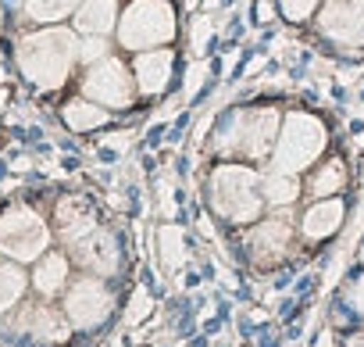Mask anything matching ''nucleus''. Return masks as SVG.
<instances>
[{"label": "nucleus", "mask_w": 364, "mask_h": 347, "mask_svg": "<svg viewBox=\"0 0 364 347\" xmlns=\"http://www.w3.org/2000/svg\"><path fill=\"white\" fill-rule=\"evenodd\" d=\"M82 93L104 108H129L136 97V79H129V68L118 58H100L86 79H82Z\"/></svg>", "instance_id": "0eeeda50"}, {"label": "nucleus", "mask_w": 364, "mask_h": 347, "mask_svg": "<svg viewBox=\"0 0 364 347\" xmlns=\"http://www.w3.org/2000/svg\"><path fill=\"white\" fill-rule=\"evenodd\" d=\"M47 244H50V233L33 208H11L0 215V251L8 258L36 261V258H43Z\"/></svg>", "instance_id": "423d86ee"}, {"label": "nucleus", "mask_w": 364, "mask_h": 347, "mask_svg": "<svg viewBox=\"0 0 364 347\" xmlns=\"http://www.w3.org/2000/svg\"><path fill=\"white\" fill-rule=\"evenodd\" d=\"M343 297H346V304H350L357 315H364V276H357V279L346 286V294H343Z\"/></svg>", "instance_id": "a878e982"}, {"label": "nucleus", "mask_w": 364, "mask_h": 347, "mask_svg": "<svg viewBox=\"0 0 364 347\" xmlns=\"http://www.w3.org/2000/svg\"><path fill=\"white\" fill-rule=\"evenodd\" d=\"M343 183H346V168H343V161L336 157V161H325V165L314 172L311 183H307V190H311V197H328V194H339Z\"/></svg>", "instance_id": "aec40b11"}, {"label": "nucleus", "mask_w": 364, "mask_h": 347, "mask_svg": "<svg viewBox=\"0 0 364 347\" xmlns=\"http://www.w3.org/2000/svg\"><path fill=\"white\" fill-rule=\"evenodd\" d=\"M261 190H264V201L275 204V208H286L296 201L300 194V183H296V172H282V168H272L268 176L261 180Z\"/></svg>", "instance_id": "a211bd4d"}, {"label": "nucleus", "mask_w": 364, "mask_h": 347, "mask_svg": "<svg viewBox=\"0 0 364 347\" xmlns=\"http://www.w3.org/2000/svg\"><path fill=\"white\" fill-rule=\"evenodd\" d=\"M208 194H211L215 215L225 219V222H240V226L254 222L261 215V204H264L261 180H257V172L247 168V165H218L211 172Z\"/></svg>", "instance_id": "f03ea898"}, {"label": "nucleus", "mask_w": 364, "mask_h": 347, "mask_svg": "<svg viewBox=\"0 0 364 347\" xmlns=\"http://www.w3.org/2000/svg\"><path fill=\"white\" fill-rule=\"evenodd\" d=\"M286 247H289V222L286 219H264V222L254 226V233H250V254L257 261H275V258L286 254Z\"/></svg>", "instance_id": "ddd939ff"}, {"label": "nucleus", "mask_w": 364, "mask_h": 347, "mask_svg": "<svg viewBox=\"0 0 364 347\" xmlns=\"http://www.w3.org/2000/svg\"><path fill=\"white\" fill-rule=\"evenodd\" d=\"M339 222H343V201H318L314 208L304 212V237L325 240L339 229Z\"/></svg>", "instance_id": "dca6fc26"}, {"label": "nucleus", "mask_w": 364, "mask_h": 347, "mask_svg": "<svg viewBox=\"0 0 364 347\" xmlns=\"http://www.w3.org/2000/svg\"><path fill=\"white\" fill-rule=\"evenodd\" d=\"M279 111L272 108H240L232 111L222 129H218V150L222 154H240L250 161H261L275 150L279 140Z\"/></svg>", "instance_id": "7ed1b4c3"}, {"label": "nucleus", "mask_w": 364, "mask_h": 347, "mask_svg": "<svg viewBox=\"0 0 364 347\" xmlns=\"http://www.w3.org/2000/svg\"><path fill=\"white\" fill-rule=\"evenodd\" d=\"M65 315L75 329H97L111 315V290L104 286V279L90 276V279L72 283L65 297Z\"/></svg>", "instance_id": "6e6552de"}, {"label": "nucleus", "mask_w": 364, "mask_h": 347, "mask_svg": "<svg viewBox=\"0 0 364 347\" xmlns=\"http://www.w3.org/2000/svg\"><path fill=\"white\" fill-rule=\"evenodd\" d=\"M75 58H79V40L68 29L33 33L18 47V65H22L26 79L36 83L40 90H58L68 79Z\"/></svg>", "instance_id": "f257e3e1"}, {"label": "nucleus", "mask_w": 364, "mask_h": 347, "mask_svg": "<svg viewBox=\"0 0 364 347\" xmlns=\"http://www.w3.org/2000/svg\"><path fill=\"white\" fill-rule=\"evenodd\" d=\"M175 36V11L168 0H132L118 22V40L129 51H154L171 43Z\"/></svg>", "instance_id": "39448f33"}, {"label": "nucleus", "mask_w": 364, "mask_h": 347, "mask_svg": "<svg viewBox=\"0 0 364 347\" xmlns=\"http://www.w3.org/2000/svg\"><path fill=\"white\" fill-rule=\"evenodd\" d=\"M171 65H175L171 51H139L136 61H132L136 90L146 93V97L161 93V90L168 86V79H171Z\"/></svg>", "instance_id": "9b49d317"}, {"label": "nucleus", "mask_w": 364, "mask_h": 347, "mask_svg": "<svg viewBox=\"0 0 364 347\" xmlns=\"http://www.w3.org/2000/svg\"><path fill=\"white\" fill-rule=\"evenodd\" d=\"M104 51H107L104 36H86V40L79 43V58H82V61H100V58H107Z\"/></svg>", "instance_id": "393cba45"}, {"label": "nucleus", "mask_w": 364, "mask_h": 347, "mask_svg": "<svg viewBox=\"0 0 364 347\" xmlns=\"http://www.w3.org/2000/svg\"><path fill=\"white\" fill-rule=\"evenodd\" d=\"M114 19H118L114 0H82L75 11V29L82 36H107L114 29Z\"/></svg>", "instance_id": "2eb2a0df"}, {"label": "nucleus", "mask_w": 364, "mask_h": 347, "mask_svg": "<svg viewBox=\"0 0 364 347\" xmlns=\"http://www.w3.org/2000/svg\"><path fill=\"white\" fill-rule=\"evenodd\" d=\"M72 254H75V261H79L82 269H90L93 276H114L118 265H122L118 240H114L104 226H97L93 233H86L82 240H75V244H72Z\"/></svg>", "instance_id": "9d476101"}, {"label": "nucleus", "mask_w": 364, "mask_h": 347, "mask_svg": "<svg viewBox=\"0 0 364 347\" xmlns=\"http://www.w3.org/2000/svg\"><path fill=\"white\" fill-rule=\"evenodd\" d=\"M68 326H72L68 315H61V311H54L47 304L26 308L18 315V329L29 333V336H36V340H65L68 336Z\"/></svg>", "instance_id": "4468645a"}, {"label": "nucleus", "mask_w": 364, "mask_h": 347, "mask_svg": "<svg viewBox=\"0 0 364 347\" xmlns=\"http://www.w3.org/2000/svg\"><path fill=\"white\" fill-rule=\"evenodd\" d=\"M350 347H364V336H353V340H350Z\"/></svg>", "instance_id": "cd10ccee"}, {"label": "nucleus", "mask_w": 364, "mask_h": 347, "mask_svg": "<svg viewBox=\"0 0 364 347\" xmlns=\"http://www.w3.org/2000/svg\"><path fill=\"white\" fill-rule=\"evenodd\" d=\"M93 229H97V215H93V208L82 197H65L58 204V233H61V240L68 247L75 240H82L86 233H93Z\"/></svg>", "instance_id": "f8f14e48"}, {"label": "nucleus", "mask_w": 364, "mask_h": 347, "mask_svg": "<svg viewBox=\"0 0 364 347\" xmlns=\"http://www.w3.org/2000/svg\"><path fill=\"white\" fill-rule=\"evenodd\" d=\"M65 122L75 133H90V129H100L107 122V108L90 100V97L86 100H72V104H65Z\"/></svg>", "instance_id": "6ab92c4d"}, {"label": "nucleus", "mask_w": 364, "mask_h": 347, "mask_svg": "<svg viewBox=\"0 0 364 347\" xmlns=\"http://www.w3.org/2000/svg\"><path fill=\"white\" fill-rule=\"evenodd\" d=\"M22 294H26V272L18 265H0V311L18 304Z\"/></svg>", "instance_id": "4be33fe9"}, {"label": "nucleus", "mask_w": 364, "mask_h": 347, "mask_svg": "<svg viewBox=\"0 0 364 347\" xmlns=\"http://www.w3.org/2000/svg\"><path fill=\"white\" fill-rule=\"evenodd\" d=\"M321 4V0H279V8H282V15L286 19H293V22H304V19H311V11Z\"/></svg>", "instance_id": "b1692460"}, {"label": "nucleus", "mask_w": 364, "mask_h": 347, "mask_svg": "<svg viewBox=\"0 0 364 347\" xmlns=\"http://www.w3.org/2000/svg\"><path fill=\"white\" fill-rule=\"evenodd\" d=\"M360 261H364V251H360Z\"/></svg>", "instance_id": "c85d7f7f"}, {"label": "nucleus", "mask_w": 364, "mask_h": 347, "mask_svg": "<svg viewBox=\"0 0 364 347\" xmlns=\"http://www.w3.org/2000/svg\"><path fill=\"white\" fill-rule=\"evenodd\" d=\"M68 283V258L65 254H43L36 272H33V286L43 294V297H54L61 294Z\"/></svg>", "instance_id": "f3484780"}, {"label": "nucleus", "mask_w": 364, "mask_h": 347, "mask_svg": "<svg viewBox=\"0 0 364 347\" xmlns=\"http://www.w3.org/2000/svg\"><path fill=\"white\" fill-rule=\"evenodd\" d=\"M318 29L339 47H364V0H328Z\"/></svg>", "instance_id": "1a4fd4ad"}, {"label": "nucleus", "mask_w": 364, "mask_h": 347, "mask_svg": "<svg viewBox=\"0 0 364 347\" xmlns=\"http://www.w3.org/2000/svg\"><path fill=\"white\" fill-rule=\"evenodd\" d=\"M79 4H82V0H26V15L33 22H61Z\"/></svg>", "instance_id": "412c9836"}, {"label": "nucleus", "mask_w": 364, "mask_h": 347, "mask_svg": "<svg viewBox=\"0 0 364 347\" xmlns=\"http://www.w3.org/2000/svg\"><path fill=\"white\" fill-rule=\"evenodd\" d=\"M325 143H328L325 125H321L314 115L293 111V115H286V122L279 125V140H275L272 161H275V168H282V172H304L311 161L321 157Z\"/></svg>", "instance_id": "20e7f679"}, {"label": "nucleus", "mask_w": 364, "mask_h": 347, "mask_svg": "<svg viewBox=\"0 0 364 347\" xmlns=\"http://www.w3.org/2000/svg\"><path fill=\"white\" fill-rule=\"evenodd\" d=\"M146 304H150V297H146V294H136V297H132V318H136V315H143V311H146Z\"/></svg>", "instance_id": "bb28decb"}, {"label": "nucleus", "mask_w": 364, "mask_h": 347, "mask_svg": "<svg viewBox=\"0 0 364 347\" xmlns=\"http://www.w3.org/2000/svg\"><path fill=\"white\" fill-rule=\"evenodd\" d=\"M161 254H164V265L171 272H178L182 265H186V240H182L178 226H164L161 229Z\"/></svg>", "instance_id": "5701e85b"}]
</instances>
